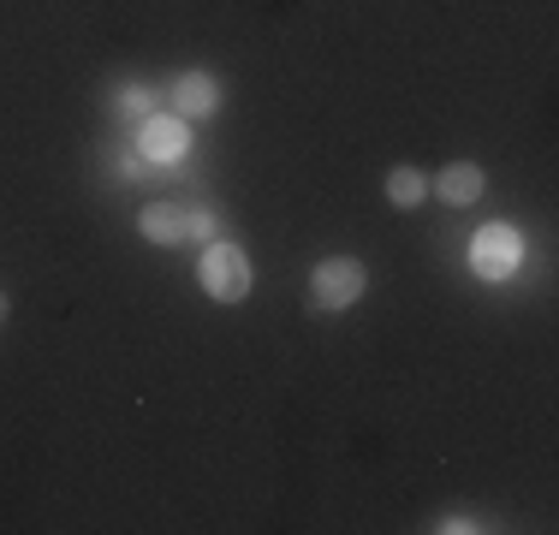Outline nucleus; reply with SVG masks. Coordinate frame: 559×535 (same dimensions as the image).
I'll return each mask as SVG.
<instances>
[{
    "label": "nucleus",
    "mask_w": 559,
    "mask_h": 535,
    "mask_svg": "<svg viewBox=\"0 0 559 535\" xmlns=\"http://www.w3.org/2000/svg\"><path fill=\"white\" fill-rule=\"evenodd\" d=\"M197 280H203V292L215 304H245L250 298V257L238 245H226V238H215V245L203 250V262H197Z\"/></svg>",
    "instance_id": "nucleus-1"
},
{
    "label": "nucleus",
    "mask_w": 559,
    "mask_h": 535,
    "mask_svg": "<svg viewBox=\"0 0 559 535\" xmlns=\"http://www.w3.org/2000/svg\"><path fill=\"white\" fill-rule=\"evenodd\" d=\"M119 114L126 119H155V90H119Z\"/></svg>",
    "instance_id": "nucleus-9"
},
{
    "label": "nucleus",
    "mask_w": 559,
    "mask_h": 535,
    "mask_svg": "<svg viewBox=\"0 0 559 535\" xmlns=\"http://www.w3.org/2000/svg\"><path fill=\"white\" fill-rule=\"evenodd\" d=\"M518 262H524V238L512 233V226H483V233L471 238V268L476 280H512Z\"/></svg>",
    "instance_id": "nucleus-3"
},
{
    "label": "nucleus",
    "mask_w": 559,
    "mask_h": 535,
    "mask_svg": "<svg viewBox=\"0 0 559 535\" xmlns=\"http://www.w3.org/2000/svg\"><path fill=\"white\" fill-rule=\"evenodd\" d=\"M7 310H12V304H7V292H0V321H7Z\"/></svg>",
    "instance_id": "nucleus-11"
},
{
    "label": "nucleus",
    "mask_w": 559,
    "mask_h": 535,
    "mask_svg": "<svg viewBox=\"0 0 559 535\" xmlns=\"http://www.w3.org/2000/svg\"><path fill=\"white\" fill-rule=\"evenodd\" d=\"M364 286H369V268L357 257H328V262H316V274H310V304L316 310H352V304L364 298Z\"/></svg>",
    "instance_id": "nucleus-2"
},
{
    "label": "nucleus",
    "mask_w": 559,
    "mask_h": 535,
    "mask_svg": "<svg viewBox=\"0 0 559 535\" xmlns=\"http://www.w3.org/2000/svg\"><path fill=\"white\" fill-rule=\"evenodd\" d=\"M185 238H215V214H209V209H185Z\"/></svg>",
    "instance_id": "nucleus-10"
},
{
    "label": "nucleus",
    "mask_w": 559,
    "mask_h": 535,
    "mask_svg": "<svg viewBox=\"0 0 559 535\" xmlns=\"http://www.w3.org/2000/svg\"><path fill=\"white\" fill-rule=\"evenodd\" d=\"M483 191H488V173L476 160H452V167H441V179H435V197L447 209H471Z\"/></svg>",
    "instance_id": "nucleus-6"
},
{
    "label": "nucleus",
    "mask_w": 559,
    "mask_h": 535,
    "mask_svg": "<svg viewBox=\"0 0 559 535\" xmlns=\"http://www.w3.org/2000/svg\"><path fill=\"white\" fill-rule=\"evenodd\" d=\"M423 197H429V179H423L417 167H393L388 173V203L393 209H417Z\"/></svg>",
    "instance_id": "nucleus-8"
},
{
    "label": "nucleus",
    "mask_w": 559,
    "mask_h": 535,
    "mask_svg": "<svg viewBox=\"0 0 559 535\" xmlns=\"http://www.w3.org/2000/svg\"><path fill=\"white\" fill-rule=\"evenodd\" d=\"M138 233L150 238V245H185V209L179 203H143Z\"/></svg>",
    "instance_id": "nucleus-7"
},
{
    "label": "nucleus",
    "mask_w": 559,
    "mask_h": 535,
    "mask_svg": "<svg viewBox=\"0 0 559 535\" xmlns=\"http://www.w3.org/2000/svg\"><path fill=\"white\" fill-rule=\"evenodd\" d=\"M167 102H173V114H179V119H209L221 107V90H215V78H209V72H179V78H173V90H167Z\"/></svg>",
    "instance_id": "nucleus-5"
},
{
    "label": "nucleus",
    "mask_w": 559,
    "mask_h": 535,
    "mask_svg": "<svg viewBox=\"0 0 559 535\" xmlns=\"http://www.w3.org/2000/svg\"><path fill=\"white\" fill-rule=\"evenodd\" d=\"M185 150H191V119H179V114H162V119H143V131H138V155L143 160H155V167H173Z\"/></svg>",
    "instance_id": "nucleus-4"
}]
</instances>
